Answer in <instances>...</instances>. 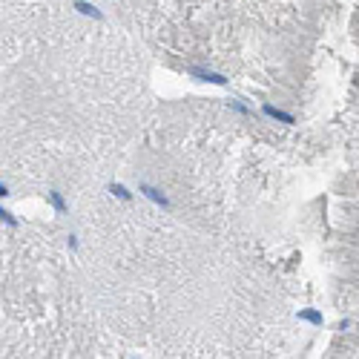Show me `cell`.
Wrapping results in <instances>:
<instances>
[{"instance_id":"cell-8","label":"cell","mask_w":359,"mask_h":359,"mask_svg":"<svg viewBox=\"0 0 359 359\" xmlns=\"http://www.w3.org/2000/svg\"><path fill=\"white\" fill-rule=\"evenodd\" d=\"M0 218H3V221H6V225H12V227L18 225V218H15V215H12V213H6V210H3V207H0Z\"/></svg>"},{"instance_id":"cell-2","label":"cell","mask_w":359,"mask_h":359,"mask_svg":"<svg viewBox=\"0 0 359 359\" xmlns=\"http://www.w3.org/2000/svg\"><path fill=\"white\" fill-rule=\"evenodd\" d=\"M75 9L81 12V15H86V18L104 20V12H101L98 6H92V3H86V0H75Z\"/></svg>"},{"instance_id":"cell-6","label":"cell","mask_w":359,"mask_h":359,"mask_svg":"<svg viewBox=\"0 0 359 359\" xmlns=\"http://www.w3.org/2000/svg\"><path fill=\"white\" fill-rule=\"evenodd\" d=\"M49 201H52V207L58 210V213H63V210H66V201H63V196L58 193V190H52V193H49Z\"/></svg>"},{"instance_id":"cell-4","label":"cell","mask_w":359,"mask_h":359,"mask_svg":"<svg viewBox=\"0 0 359 359\" xmlns=\"http://www.w3.org/2000/svg\"><path fill=\"white\" fill-rule=\"evenodd\" d=\"M264 115L276 118L282 124H293V115H290V112H282V109H276V107H264Z\"/></svg>"},{"instance_id":"cell-9","label":"cell","mask_w":359,"mask_h":359,"mask_svg":"<svg viewBox=\"0 0 359 359\" xmlns=\"http://www.w3.org/2000/svg\"><path fill=\"white\" fill-rule=\"evenodd\" d=\"M3 196H9V187H6V184H0V198Z\"/></svg>"},{"instance_id":"cell-5","label":"cell","mask_w":359,"mask_h":359,"mask_svg":"<svg viewBox=\"0 0 359 359\" xmlns=\"http://www.w3.org/2000/svg\"><path fill=\"white\" fill-rule=\"evenodd\" d=\"M299 319H305V322H310V325H322V313H319V310H302Z\"/></svg>"},{"instance_id":"cell-1","label":"cell","mask_w":359,"mask_h":359,"mask_svg":"<svg viewBox=\"0 0 359 359\" xmlns=\"http://www.w3.org/2000/svg\"><path fill=\"white\" fill-rule=\"evenodd\" d=\"M190 75H193V78H198V81H210V83H215V86H225V83H227L225 75L210 72V69H198V66H190Z\"/></svg>"},{"instance_id":"cell-7","label":"cell","mask_w":359,"mask_h":359,"mask_svg":"<svg viewBox=\"0 0 359 359\" xmlns=\"http://www.w3.org/2000/svg\"><path fill=\"white\" fill-rule=\"evenodd\" d=\"M109 190H112V193H115L118 198H124V201L129 198V190H126L124 184H109Z\"/></svg>"},{"instance_id":"cell-3","label":"cell","mask_w":359,"mask_h":359,"mask_svg":"<svg viewBox=\"0 0 359 359\" xmlns=\"http://www.w3.org/2000/svg\"><path fill=\"white\" fill-rule=\"evenodd\" d=\"M141 193H144V196H147V198H153L155 204H161V207H170V201H167V198H164V196H161V193H158V190H155V187H147V184H141Z\"/></svg>"}]
</instances>
